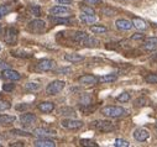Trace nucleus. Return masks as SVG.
<instances>
[{"mask_svg": "<svg viewBox=\"0 0 157 147\" xmlns=\"http://www.w3.org/2000/svg\"><path fill=\"white\" fill-rule=\"evenodd\" d=\"M101 114L106 118L110 119H117V118H121L129 114V111L126 109L121 107V106H115V105H109L101 109Z\"/></svg>", "mask_w": 157, "mask_h": 147, "instance_id": "nucleus-1", "label": "nucleus"}, {"mask_svg": "<svg viewBox=\"0 0 157 147\" xmlns=\"http://www.w3.org/2000/svg\"><path fill=\"white\" fill-rule=\"evenodd\" d=\"M90 127L92 129H95V130H99L101 132H110V131H114L115 130L114 125L110 121H106V120H95V121H92L90 123Z\"/></svg>", "mask_w": 157, "mask_h": 147, "instance_id": "nucleus-2", "label": "nucleus"}, {"mask_svg": "<svg viewBox=\"0 0 157 147\" xmlns=\"http://www.w3.org/2000/svg\"><path fill=\"white\" fill-rule=\"evenodd\" d=\"M64 87H66V83L63 81H53L46 87V93L48 95H56L61 93Z\"/></svg>", "mask_w": 157, "mask_h": 147, "instance_id": "nucleus-3", "label": "nucleus"}, {"mask_svg": "<svg viewBox=\"0 0 157 147\" xmlns=\"http://www.w3.org/2000/svg\"><path fill=\"white\" fill-rule=\"evenodd\" d=\"M29 30L35 33H41L46 30V22L40 19H35L29 24Z\"/></svg>", "mask_w": 157, "mask_h": 147, "instance_id": "nucleus-4", "label": "nucleus"}, {"mask_svg": "<svg viewBox=\"0 0 157 147\" xmlns=\"http://www.w3.org/2000/svg\"><path fill=\"white\" fill-rule=\"evenodd\" d=\"M17 30L15 27H8L4 33V41L9 45H14L17 41Z\"/></svg>", "mask_w": 157, "mask_h": 147, "instance_id": "nucleus-5", "label": "nucleus"}, {"mask_svg": "<svg viewBox=\"0 0 157 147\" xmlns=\"http://www.w3.org/2000/svg\"><path fill=\"white\" fill-rule=\"evenodd\" d=\"M61 125L62 127L67 129V130H78V129H81L84 124L83 121L81 120H74V119H64L61 121Z\"/></svg>", "mask_w": 157, "mask_h": 147, "instance_id": "nucleus-6", "label": "nucleus"}, {"mask_svg": "<svg viewBox=\"0 0 157 147\" xmlns=\"http://www.w3.org/2000/svg\"><path fill=\"white\" fill-rule=\"evenodd\" d=\"M55 67H56V62H55L53 59H47V58L41 59L40 62L37 63V66H36V68H37L38 70H41V72L52 70Z\"/></svg>", "mask_w": 157, "mask_h": 147, "instance_id": "nucleus-7", "label": "nucleus"}, {"mask_svg": "<svg viewBox=\"0 0 157 147\" xmlns=\"http://www.w3.org/2000/svg\"><path fill=\"white\" fill-rule=\"evenodd\" d=\"M50 14L55 15V16H68L72 14V10L67 6H62V5H57L50 9Z\"/></svg>", "mask_w": 157, "mask_h": 147, "instance_id": "nucleus-8", "label": "nucleus"}, {"mask_svg": "<svg viewBox=\"0 0 157 147\" xmlns=\"http://www.w3.org/2000/svg\"><path fill=\"white\" fill-rule=\"evenodd\" d=\"M2 77L4 79H8V81H19V79H21V74H20V73L16 72V70H13L10 68L3 70Z\"/></svg>", "mask_w": 157, "mask_h": 147, "instance_id": "nucleus-9", "label": "nucleus"}, {"mask_svg": "<svg viewBox=\"0 0 157 147\" xmlns=\"http://www.w3.org/2000/svg\"><path fill=\"white\" fill-rule=\"evenodd\" d=\"M148 137H150V132L146 130V129H136L135 131H134V138L136 140V141H140V142H144V141H146V140H148Z\"/></svg>", "mask_w": 157, "mask_h": 147, "instance_id": "nucleus-10", "label": "nucleus"}, {"mask_svg": "<svg viewBox=\"0 0 157 147\" xmlns=\"http://www.w3.org/2000/svg\"><path fill=\"white\" fill-rule=\"evenodd\" d=\"M115 26H116V28H119L120 31H129V30H131L134 27L132 26V22L130 20H126V19H119V20H116Z\"/></svg>", "mask_w": 157, "mask_h": 147, "instance_id": "nucleus-11", "label": "nucleus"}, {"mask_svg": "<svg viewBox=\"0 0 157 147\" xmlns=\"http://www.w3.org/2000/svg\"><path fill=\"white\" fill-rule=\"evenodd\" d=\"M33 146L35 147H55L56 143L55 141L50 140V138H46V137H40L38 140H36L33 142Z\"/></svg>", "mask_w": 157, "mask_h": 147, "instance_id": "nucleus-12", "label": "nucleus"}, {"mask_svg": "<svg viewBox=\"0 0 157 147\" xmlns=\"http://www.w3.org/2000/svg\"><path fill=\"white\" fill-rule=\"evenodd\" d=\"M78 82H79L82 85H94L98 82V78L92 76V74H84V76L79 77Z\"/></svg>", "mask_w": 157, "mask_h": 147, "instance_id": "nucleus-13", "label": "nucleus"}, {"mask_svg": "<svg viewBox=\"0 0 157 147\" xmlns=\"http://www.w3.org/2000/svg\"><path fill=\"white\" fill-rule=\"evenodd\" d=\"M32 135H35L37 137H48L51 135H56V132L53 130H48L45 127H37L32 131Z\"/></svg>", "mask_w": 157, "mask_h": 147, "instance_id": "nucleus-14", "label": "nucleus"}, {"mask_svg": "<svg viewBox=\"0 0 157 147\" xmlns=\"http://www.w3.org/2000/svg\"><path fill=\"white\" fill-rule=\"evenodd\" d=\"M99 40H97L95 37H93V36H88L87 35V37L81 42L82 46L84 47H89V48H94V47H98L99 46Z\"/></svg>", "mask_w": 157, "mask_h": 147, "instance_id": "nucleus-15", "label": "nucleus"}, {"mask_svg": "<svg viewBox=\"0 0 157 147\" xmlns=\"http://www.w3.org/2000/svg\"><path fill=\"white\" fill-rule=\"evenodd\" d=\"M20 121L22 125L25 126H29V125H32L35 121H36V115L32 114V113H26V114H22L20 116Z\"/></svg>", "mask_w": 157, "mask_h": 147, "instance_id": "nucleus-16", "label": "nucleus"}, {"mask_svg": "<svg viewBox=\"0 0 157 147\" xmlns=\"http://www.w3.org/2000/svg\"><path fill=\"white\" fill-rule=\"evenodd\" d=\"M38 110L45 114H48V113H52L55 110V104L51 103V101H44V103H40L38 104Z\"/></svg>", "mask_w": 157, "mask_h": 147, "instance_id": "nucleus-17", "label": "nucleus"}, {"mask_svg": "<svg viewBox=\"0 0 157 147\" xmlns=\"http://www.w3.org/2000/svg\"><path fill=\"white\" fill-rule=\"evenodd\" d=\"M131 22H132V26H134L135 28H137L139 31H145V30H147V28H148L147 22H146L145 20L140 19V17H134Z\"/></svg>", "mask_w": 157, "mask_h": 147, "instance_id": "nucleus-18", "label": "nucleus"}, {"mask_svg": "<svg viewBox=\"0 0 157 147\" xmlns=\"http://www.w3.org/2000/svg\"><path fill=\"white\" fill-rule=\"evenodd\" d=\"M50 20L51 22H53L55 25H71L72 24V20L68 19V17H63V16H50Z\"/></svg>", "mask_w": 157, "mask_h": 147, "instance_id": "nucleus-19", "label": "nucleus"}, {"mask_svg": "<svg viewBox=\"0 0 157 147\" xmlns=\"http://www.w3.org/2000/svg\"><path fill=\"white\" fill-rule=\"evenodd\" d=\"M64 59L71 63H78V62L84 61V56L78 55V53H67L64 55Z\"/></svg>", "mask_w": 157, "mask_h": 147, "instance_id": "nucleus-20", "label": "nucleus"}, {"mask_svg": "<svg viewBox=\"0 0 157 147\" xmlns=\"http://www.w3.org/2000/svg\"><path fill=\"white\" fill-rule=\"evenodd\" d=\"M87 32H84V31H77V32H74L73 35H72V41H74V42H77V43H81L86 37H87Z\"/></svg>", "mask_w": 157, "mask_h": 147, "instance_id": "nucleus-21", "label": "nucleus"}, {"mask_svg": "<svg viewBox=\"0 0 157 147\" xmlns=\"http://www.w3.org/2000/svg\"><path fill=\"white\" fill-rule=\"evenodd\" d=\"M58 113L62 116H74L75 115V110L73 107H69V106H62L58 110Z\"/></svg>", "mask_w": 157, "mask_h": 147, "instance_id": "nucleus-22", "label": "nucleus"}, {"mask_svg": "<svg viewBox=\"0 0 157 147\" xmlns=\"http://www.w3.org/2000/svg\"><path fill=\"white\" fill-rule=\"evenodd\" d=\"M79 19L84 24H94V22H97V16L95 15H89V14H84V13L82 15H79Z\"/></svg>", "mask_w": 157, "mask_h": 147, "instance_id": "nucleus-23", "label": "nucleus"}, {"mask_svg": "<svg viewBox=\"0 0 157 147\" xmlns=\"http://www.w3.org/2000/svg\"><path fill=\"white\" fill-rule=\"evenodd\" d=\"M116 74H105V76H101L98 78V82L100 83H111V82H115L116 81Z\"/></svg>", "mask_w": 157, "mask_h": 147, "instance_id": "nucleus-24", "label": "nucleus"}, {"mask_svg": "<svg viewBox=\"0 0 157 147\" xmlns=\"http://www.w3.org/2000/svg\"><path fill=\"white\" fill-rule=\"evenodd\" d=\"M11 55L14 57H17V58H30V57H32L31 53L21 51V50H14V51H11Z\"/></svg>", "mask_w": 157, "mask_h": 147, "instance_id": "nucleus-25", "label": "nucleus"}, {"mask_svg": "<svg viewBox=\"0 0 157 147\" xmlns=\"http://www.w3.org/2000/svg\"><path fill=\"white\" fill-rule=\"evenodd\" d=\"M15 120H16V118L13 115H0V124H3V125L13 124Z\"/></svg>", "mask_w": 157, "mask_h": 147, "instance_id": "nucleus-26", "label": "nucleus"}, {"mask_svg": "<svg viewBox=\"0 0 157 147\" xmlns=\"http://www.w3.org/2000/svg\"><path fill=\"white\" fill-rule=\"evenodd\" d=\"M26 90L29 92H38L41 89V84L40 83H37V82H29L26 85H25Z\"/></svg>", "mask_w": 157, "mask_h": 147, "instance_id": "nucleus-27", "label": "nucleus"}, {"mask_svg": "<svg viewBox=\"0 0 157 147\" xmlns=\"http://www.w3.org/2000/svg\"><path fill=\"white\" fill-rule=\"evenodd\" d=\"M90 31L93 33H97V35H100V33H105L108 31V28L103 25H95V26H92L90 27Z\"/></svg>", "mask_w": 157, "mask_h": 147, "instance_id": "nucleus-28", "label": "nucleus"}, {"mask_svg": "<svg viewBox=\"0 0 157 147\" xmlns=\"http://www.w3.org/2000/svg\"><path fill=\"white\" fill-rule=\"evenodd\" d=\"M11 11V6L9 4H3L0 5V19H3L5 15H8Z\"/></svg>", "mask_w": 157, "mask_h": 147, "instance_id": "nucleus-29", "label": "nucleus"}, {"mask_svg": "<svg viewBox=\"0 0 157 147\" xmlns=\"http://www.w3.org/2000/svg\"><path fill=\"white\" fill-rule=\"evenodd\" d=\"M142 48L145 51H155L157 48V45L153 42H150V41H145V43L142 45Z\"/></svg>", "mask_w": 157, "mask_h": 147, "instance_id": "nucleus-30", "label": "nucleus"}, {"mask_svg": "<svg viewBox=\"0 0 157 147\" xmlns=\"http://www.w3.org/2000/svg\"><path fill=\"white\" fill-rule=\"evenodd\" d=\"M115 147H128L129 146V141L124 140V138H116L114 142Z\"/></svg>", "mask_w": 157, "mask_h": 147, "instance_id": "nucleus-31", "label": "nucleus"}, {"mask_svg": "<svg viewBox=\"0 0 157 147\" xmlns=\"http://www.w3.org/2000/svg\"><path fill=\"white\" fill-rule=\"evenodd\" d=\"M10 134L13 135H17V136H31L32 134L27 132V131H24V130H19V129H13L10 131Z\"/></svg>", "mask_w": 157, "mask_h": 147, "instance_id": "nucleus-32", "label": "nucleus"}, {"mask_svg": "<svg viewBox=\"0 0 157 147\" xmlns=\"http://www.w3.org/2000/svg\"><path fill=\"white\" fill-rule=\"evenodd\" d=\"M145 82L148 84H156L157 83V74H147L145 77Z\"/></svg>", "mask_w": 157, "mask_h": 147, "instance_id": "nucleus-33", "label": "nucleus"}, {"mask_svg": "<svg viewBox=\"0 0 157 147\" xmlns=\"http://www.w3.org/2000/svg\"><path fill=\"white\" fill-rule=\"evenodd\" d=\"M90 101H92V99H90V96L88 95V94H83L82 96H81V104L82 105H90Z\"/></svg>", "mask_w": 157, "mask_h": 147, "instance_id": "nucleus-34", "label": "nucleus"}, {"mask_svg": "<svg viewBox=\"0 0 157 147\" xmlns=\"http://www.w3.org/2000/svg\"><path fill=\"white\" fill-rule=\"evenodd\" d=\"M55 72L57 73V74H63V76H66V74H68V73L72 72V69H71L69 67H63V68H58V69H56Z\"/></svg>", "mask_w": 157, "mask_h": 147, "instance_id": "nucleus-35", "label": "nucleus"}, {"mask_svg": "<svg viewBox=\"0 0 157 147\" xmlns=\"http://www.w3.org/2000/svg\"><path fill=\"white\" fill-rule=\"evenodd\" d=\"M30 11L35 16H40L41 15V9H40V6H37V5H30Z\"/></svg>", "mask_w": 157, "mask_h": 147, "instance_id": "nucleus-36", "label": "nucleus"}, {"mask_svg": "<svg viewBox=\"0 0 157 147\" xmlns=\"http://www.w3.org/2000/svg\"><path fill=\"white\" fill-rule=\"evenodd\" d=\"M117 100L121 101V103H126L130 100V94L129 93H121L119 96H117Z\"/></svg>", "mask_w": 157, "mask_h": 147, "instance_id": "nucleus-37", "label": "nucleus"}, {"mask_svg": "<svg viewBox=\"0 0 157 147\" xmlns=\"http://www.w3.org/2000/svg\"><path fill=\"white\" fill-rule=\"evenodd\" d=\"M81 145H82V146H92V147L98 146L95 141H93V140H84V138L81 140Z\"/></svg>", "mask_w": 157, "mask_h": 147, "instance_id": "nucleus-38", "label": "nucleus"}, {"mask_svg": "<svg viewBox=\"0 0 157 147\" xmlns=\"http://www.w3.org/2000/svg\"><path fill=\"white\" fill-rule=\"evenodd\" d=\"M81 10H82V13H84V14L95 15V11H94L92 8H89V6H84V5H81Z\"/></svg>", "mask_w": 157, "mask_h": 147, "instance_id": "nucleus-39", "label": "nucleus"}, {"mask_svg": "<svg viewBox=\"0 0 157 147\" xmlns=\"http://www.w3.org/2000/svg\"><path fill=\"white\" fill-rule=\"evenodd\" d=\"M101 14L104 16H114L115 11L113 9H109V8H104V9H101Z\"/></svg>", "mask_w": 157, "mask_h": 147, "instance_id": "nucleus-40", "label": "nucleus"}, {"mask_svg": "<svg viewBox=\"0 0 157 147\" xmlns=\"http://www.w3.org/2000/svg\"><path fill=\"white\" fill-rule=\"evenodd\" d=\"M134 105H135L136 107H141V106H145V105H146V99H145V98H139V99H136V100H135Z\"/></svg>", "mask_w": 157, "mask_h": 147, "instance_id": "nucleus-41", "label": "nucleus"}, {"mask_svg": "<svg viewBox=\"0 0 157 147\" xmlns=\"http://www.w3.org/2000/svg\"><path fill=\"white\" fill-rule=\"evenodd\" d=\"M10 109V104L5 100H0V111H4V110Z\"/></svg>", "mask_w": 157, "mask_h": 147, "instance_id": "nucleus-42", "label": "nucleus"}, {"mask_svg": "<svg viewBox=\"0 0 157 147\" xmlns=\"http://www.w3.org/2000/svg\"><path fill=\"white\" fill-rule=\"evenodd\" d=\"M14 89H15V84H13V83H6V84L3 85L4 92H13Z\"/></svg>", "mask_w": 157, "mask_h": 147, "instance_id": "nucleus-43", "label": "nucleus"}, {"mask_svg": "<svg viewBox=\"0 0 157 147\" xmlns=\"http://www.w3.org/2000/svg\"><path fill=\"white\" fill-rule=\"evenodd\" d=\"M8 68H10V64L8 62L3 61V59H0V70H4V69H8Z\"/></svg>", "mask_w": 157, "mask_h": 147, "instance_id": "nucleus-44", "label": "nucleus"}, {"mask_svg": "<svg viewBox=\"0 0 157 147\" xmlns=\"http://www.w3.org/2000/svg\"><path fill=\"white\" fill-rule=\"evenodd\" d=\"M56 3L59 5H72L73 4L72 0H56Z\"/></svg>", "mask_w": 157, "mask_h": 147, "instance_id": "nucleus-45", "label": "nucleus"}, {"mask_svg": "<svg viewBox=\"0 0 157 147\" xmlns=\"http://www.w3.org/2000/svg\"><path fill=\"white\" fill-rule=\"evenodd\" d=\"M145 39V35L142 33H135L131 36V40H144Z\"/></svg>", "mask_w": 157, "mask_h": 147, "instance_id": "nucleus-46", "label": "nucleus"}, {"mask_svg": "<svg viewBox=\"0 0 157 147\" xmlns=\"http://www.w3.org/2000/svg\"><path fill=\"white\" fill-rule=\"evenodd\" d=\"M84 2L89 5H98V4H101V0H84Z\"/></svg>", "mask_w": 157, "mask_h": 147, "instance_id": "nucleus-47", "label": "nucleus"}, {"mask_svg": "<svg viewBox=\"0 0 157 147\" xmlns=\"http://www.w3.org/2000/svg\"><path fill=\"white\" fill-rule=\"evenodd\" d=\"M29 107V105L27 104H21V105H16V110H25V109H27Z\"/></svg>", "mask_w": 157, "mask_h": 147, "instance_id": "nucleus-48", "label": "nucleus"}, {"mask_svg": "<svg viewBox=\"0 0 157 147\" xmlns=\"http://www.w3.org/2000/svg\"><path fill=\"white\" fill-rule=\"evenodd\" d=\"M145 41H150V42H153L157 45V37H148V39H145Z\"/></svg>", "mask_w": 157, "mask_h": 147, "instance_id": "nucleus-49", "label": "nucleus"}, {"mask_svg": "<svg viewBox=\"0 0 157 147\" xmlns=\"http://www.w3.org/2000/svg\"><path fill=\"white\" fill-rule=\"evenodd\" d=\"M11 147H15V146H24V142H13L10 143Z\"/></svg>", "mask_w": 157, "mask_h": 147, "instance_id": "nucleus-50", "label": "nucleus"}, {"mask_svg": "<svg viewBox=\"0 0 157 147\" xmlns=\"http://www.w3.org/2000/svg\"><path fill=\"white\" fill-rule=\"evenodd\" d=\"M0 33H2V25H0Z\"/></svg>", "mask_w": 157, "mask_h": 147, "instance_id": "nucleus-51", "label": "nucleus"}, {"mask_svg": "<svg viewBox=\"0 0 157 147\" xmlns=\"http://www.w3.org/2000/svg\"><path fill=\"white\" fill-rule=\"evenodd\" d=\"M125 2H134V0H125Z\"/></svg>", "mask_w": 157, "mask_h": 147, "instance_id": "nucleus-52", "label": "nucleus"}, {"mask_svg": "<svg viewBox=\"0 0 157 147\" xmlns=\"http://www.w3.org/2000/svg\"><path fill=\"white\" fill-rule=\"evenodd\" d=\"M155 126H156V129H157V123H156V124H155Z\"/></svg>", "mask_w": 157, "mask_h": 147, "instance_id": "nucleus-53", "label": "nucleus"}, {"mask_svg": "<svg viewBox=\"0 0 157 147\" xmlns=\"http://www.w3.org/2000/svg\"><path fill=\"white\" fill-rule=\"evenodd\" d=\"M0 50H2V46H0Z\"/></svg>", "mask_w": 157, "mask_h": 147, "instance_id": "nucleus-54", "label": "nucleus"}, {"mask_svg": "<svg viewBox=\"0 0 157 147\" xmlns=\"http://www.w3.org/2000/svg\"><path fill=\"white\" fill-rule=\"evenodd\" d=\"M0 146H2V143H0Z\"/></svg>", "mask_w": 157, "mask_h": 147, "instance_id": "nucleus-55", "label": "nucleus"}]
</instances>
